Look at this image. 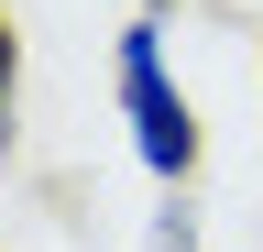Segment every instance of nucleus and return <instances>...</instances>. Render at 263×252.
<instances>
[{"label": "nucleus", "instance_id": "obj_1", "mask_svg": "<svg viewBox=\"0 0 263 252\" xmlns=\"http://www.w3.org/2000/svg\"><path fill=\"white\" fill-rule=\"evenodd\" d=\"M110 110H121L132 165L154 176V198H186V186H197V165H209V121H197L186 77H176L164 11H132L121 33H110Z\"/></svg>", "mask_w": 263, "mask_h": 252}, {"label": "nucleus", "instance_id": "obj_2", "mask_svg": "<svg viewBox=\"0 0 263 252\" xmlns=\"http://www.w3.org/2000/svg\"><path fill=\"white\" fill-rule=\"evenodd\" d=\"M22 143V33H11V11H0V153Z\"/></svg>", "mask_w": 263, "mask_h": 252}, {"label": "nucleus", "instance_id": "obj_3", "mask_svg": "<svg viewBox=\"0 0 263 252\" xmlns=\"http://www.w3.org/2000/svg\"><path fill=\"white\" fill-rule=\"evenodd\" d=\"M143 241H154V252H209V230H197V208H186V198H154Z\"/></svg>", "mask_w": 263, "mask_h": 252}]
</instances>
